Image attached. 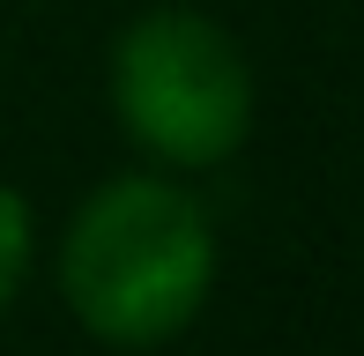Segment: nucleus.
I'll return each instance as SVG.
<instances>
[{"label": "nucleus", "instance_id": "nucleus-3", "mask_svg": "<svg viewBox=\"0 0 364 356\" xmlns=\"http://www.w3.org/2000/svg\"><path fill=\"white\" fill-rule=\"evenodd\" d=\"M38 208H30V193L15 186V178H0V319L15 312V297H23V282L38 274Z\"/></svg>", "mask_w": 364, "mask_h": 356}, {"label": "nucleus", "instance_id": "nucleus-2", "mask_svg": "<svg viewBox=\"0 0 364 356\" xmlns=\"http://www.w3.org/2000/svg\"><path fill=\"white\" fill-rule=\"evenodd\" d=\"M105 104H112L119 141L141 164L178 171V178L223 171L253 141V119H260L253 52L208 8L156 0L112 30Z\"/></svg>", "mask_w": 364, "mask_h": 356}, {"label": "nucleus", "instance_id": "nucleus-1", "mask_svg": "<svg viewBox=\"0 0 364 356\" xmlns=\"http://www.w3.org/2000/svg\"><path fill=\"white\" fill-rule=\"evenodd\" d=\"M223 238L178 171L134 164L97 178L53 238V289L105 349H164L208 312Z\"/></svg>", "mask_w": 364, "mask_h": 356}]
</instances>
